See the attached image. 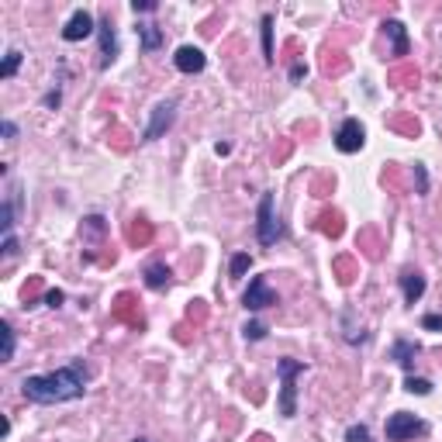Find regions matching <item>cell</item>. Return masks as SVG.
Masks as SVG:
<instances>
[{
	"mask_svg": "<svg viewBox=\"0 0 442 442\" xmlns=\"http://www.w3.org/2000/svg\"><path fill=\"white\" fill-rule=\"evenodd\" d=\"M87 387V366L84 363H70L56 373H42V377H24L21 394L35 404H59V401H77Z\"/></svg>",
	"mask_w": 442,
	"mask_h": 442,
	"instance_id": "cell-1",
	"label": "cell"
},
{
	"mask_svg": "<svg viewBox=\"0 0 442 442\" xmlns=\"http://www.w3.org/2000/svg\"><path fill=\"white\" fill-rule=\"evenodd\" d=\"M276 373H280V415L294 418L297 415V377L304 373V363L301 359H280Z\"/></svg>",
	"mask_w": 442,
	"mask_h": 442,
	"instance_id": "cell-2",
	"label": "cell"
},
{
	"mask_svg": "<svg viewBox=\"0 0 442 442\" xmlns=\"http://www.w3.org/2000/svg\"><path fill=\"white\" fill-rule=\"evenodd\" d=\"M384 432H387V442H408V439H415V436H425L429 425H425L422 418L408 415V411H394V415L387 418Z\"/></svg>",
	"mask_w": 442,
	"mask_h": 442,
	"instance_id": "cell-3",
	"label": "cell"
},
{
	"mask_svg": "<svg viewBox=\"0 0 442 442\" xmlns=\"http://www.w3.org/2000/svg\"><path fill=\"white\" fill-rule=\"evenodd\" d=\"M111 318L114 322H121V325H128V329H145V315H142V308H139V297L135 294H128V290H121L118 297H114V304H111Z\"/></svg>",
	"mask_w": 442,
	"mask_h": 442,
	"instance_id": "cell-4",
	"label": "cell"
},
{
	"mask_svg": "<svg viewBox=\"0 0 442 442\" xmlns=\"http://www.w3.org/2000/svg\"><path fill=\"white\" fill-rule=\"evenodd\" d=\"M256 235H260V242H263V246H273V242L280 239V221H276V214H273V194H263V200H260Z\"/></svg>",
	"mask_w": 442,
	"mask_h": 442,
	"instance_id": "cell-5",
	"label": "cell"
},
{
	"mask_svg": "<svg viewBox=\"0 0 442 442\" xmlns=\"http://www.w3.org/2000/svg\"><path fill=\"white\" fill-rule=\"evenodd\" d=\"M242 304H246L249 311H263V308H273V304H276V294L269 290L266 276H253V280H249V290L242 294Z\"/></svg>",
	"mask_w": 442,
	"mask_h": 442,
	"instance_id": "cell-6",
	"label": "cell"
},
{
	"mask_svg": "<svg viewBox=\"0 0 442 442\" xmlns=\"http://www.w3.org/2000/svg\"><path fill=\"white\" fill-rule=\"evenodd\" d=\"M363 142H366V128L359 125V118H346L339 135H336V149L339 152H359Z\"/></svg>",
	"mask_w": 442,
	"mask_h": 442,
	"instance_id": "cell-7",
	"label": "cell"
},
{
	"mask_svg": "<svg viewBox=\"0 0 442 442\" xmlns=\"http://www.w3.org/2000/svg\"><path fill=\"white\" fill-rule=\"evenodd\" d=\"M173 118H177V100H163V104H156V111H152V121H149V128H145V142H156L170 125H173Z\"/></svg>",
	"mask_w": 442,
	"mask_h": 442,
	"instance_id": "cell-8",
	"label": "cell"
},
{
	"mask_svg": "<svg viewBox=\"0 0 442 442\" xmlns=\"http://www.w3.org/2000/svg\"><path fill=\"white\" fill-rule=\"evenodd\" d=\"M97 35H100V70H107V66L118 59V35H114L111 14H104V17H100V24H97Z\"/></svg>",
	"mask_w": 442,
	"mask_h": 442,
	"instance_id": "cell-9",
	"label": "cell"
},
{
	"mask_svg": "<svg viewBox=\"0 0 442 442\" xmlns=\"http://www.w3.org/2000/svg\"><path fill=\"white\" fill-rule=\"evenodd\" d=\"M152 235H156V228H152V221H145V218H135V221H128V228H125V242H128L132 249H145V246L152 242Z\"/></svg>",
	"mask_w": 442,
	"mask_h": 442,
	"instance_id": "cell-10",
	"label": "cell"
},
{
	"mask_svg": "<svg viewBox=\"0 0 442 442\" xmlns=\"http://www.w3.org/2000/svg\"><path fill=\"white\" fill-rule=\"evenodd\" d=\"M97 28H93V17H90L87 10H77L70 21H66V28H63V38L66 42H84L87 35H93Z\"/></svg>",
	"mask_w": 442,
	"mask_h": 442,
	"instance_id": "cell-11",
	"label": "cell"
},
{
	"mask_svg": "<svg viewBox=\"0 0 442 442\" xmlns=\"http://www.w3.org/2000/svg\"><path fill=\"white\" fill-rule=\"evenodd\" d=\"M173 63H177L180 73H200L207 59H204V52H200V49H194V45H180L177 56H173Z\"/></svg>",
	"mask_w": 442,
	"mask_h": 442,
	"instance_id": "cell-12",
	"label": "cell"
},
{
	"mask_svg": "<svg viewBox=\"0 0 442 442\" xmlns=\"http://www.w3.org/2000/svg\"><path fill=\"white\" fill-rule=\"evenodd\" d=\"M401 290H404V301L415 304V301L425 294V276H422L418 269H404V273H401Z\"/></svg>",
	"mask_w": 442,
	"mask_h": 442,
	"instance_id": "cell-13",
	"label": "cell"
},
{
	"mask_svg": "<svg viewBox=\"0 0 442 442\" xmlns=\"http://www.w3.org/2000/svg\"><path fill=\"white\" fill-rule=\"evenodd\" d=\"M346 70H349V59H346L342 49H325V52H322V73H325V77H339V73H346Z\"/></svg>",
	"mask_w": 442,
	"mask_h": 442,
	"instance_id": "cell-14",
	"label": "cell"
},
{
	"mask_svg": "<svg viewBox=\"0 0 442 442\" xmlns=\"http://www.w3.org/2000/svg\"><path fill=\"white\" fill-rule=\"evenodd\" d=\"M104 232H107V221H104L100 214H90V218H84V225H80L84 246H97V242L104 239Z\"/></svg>",
	"mask_w": 442,
	"mask_h": 442,
	"instance_id": "cell-15",
	"label": "cell"
},
{
	"mask_svg": "<svg viewBox=\"0 0 442 442\" xmlns=\"http://www.w3.org/2000/svg\"><path fill=\"white\" fill-rule=\"evenodd\" d=\"M387 128H394V132H401V135H408V139H415V135L422 132L418 118H415V114H408V111H397V114H390V118H387Z\"/></svg>",
	"mask_w": 442,
	"mask_h": 442,
	"instance_id": "cell-16",
	"label": "cell"
},
{
	"mask_svg": "<svg viewBox=\"0 0 442 442\" xmlns=\"http://www.w3.org/2000/svg\"><path fill=\"white\" fill-rule=\"evenodd\" d=\"M139 42H142V52H156L159 45H163V31H159V24H149V21H139Z\"/></svg>",
	"mask_w": 442,
	"mask_h": 442,
	"instance_id": "cell-17",
	"label": "cell"
},
{
	"mask_svg": "<svg viewBox=\"0 0 442 442\" xmlns=\"http://www.w3.org/2000/svg\"><path fill=\"white\" fill-rule=\"evenodd\" d=\"M356 246H359L370 260H380V253H384V239H380V232H377V228H363V232H359V239H356Z\"/></svg>",
	"mask_w": 442,
	"mask_h": 442,
	"instance_id": "cell-18",
	"label": "cell"
},
{
	"mask_svg": "<svg viewBox=\"0 0 442 442\" xmlns=\"http://www.w3.org/2000/svg\"><path fill=\"white\" fill-rule=\"evenodd\" d=\"M422 353V346L418 342H408V339H397L394 342V349H390V356H394V363H401L404 370H411L415 366V356Z\"/></svg>",
	"mask_w": 442,
	"mask_h": 442,
	"instance_id": "cell-19",
	"label": "cell"
},
{
	"mask_svg": "<svg viewBox=\"0 0 442 442\" xmlns=\"http://www.w3.org/2000/svg\"><path fill=\"white\" fill-rule=\"evenodd\" d=\"M384 31L390 35V45H394V56H408V35H404V24L401 21H384Z\"/></svg>",
	"mask_w": 442,
	"mask_h": 442,
	"instance_id": "cell-20",
	"label": "cell"
},
{
	"mask_svg": "<svg viewBox=\"0 0 442 442\" xmlns=\"http://www.w3.org/2000/svg\"><path fill=\"white\" fill-rule=\"evenodd\" d=\"M318 232L329 235V239H339L342 235V214L339 211H322L318 214Z\"/></svg>",
	"mask_w": 442,
	"mask_h": 442,
	"instance_id": "cell-21",
	"label": "cell"
},
{
	"mask_svg": "<svg viewBox=\"0 0 442 442\" xmlns=\"http://www.w3.org/2000/svg\"><path fill=\"white\" fill-rule=\"evenodd\" d=\"M332 269H336V280H339L342 287H349L356 276H359V266H356L353 256H339V260L332 263Z\"/></svg>",
	"mask_w": 442,
	"mask_h": 442,
	"instance_id": "cell-22",
	"label": "cell"
},
{
	"mask_svg": "<svg viewBox=\"0 0 442 442\" xmlns=\"http://www.w3.org/2000/svg\"><path fill=\"white\" fill-rule=\"evenodd\" d=\"M170 280H173V273H170V266H166V263H152L149 269H145V283H149L152 290L170 287Z\"/></svg>",
	"mask_w": 442,
	"mask_h": 442,
	"instance_id": "cell-23",
	"label": "cell"
},
{
	"mask_svg": "<svg viewBox=\"0 0 442 442\" xmlns=\"http://www.w3.org/2000/svg\"><path fill=\"white\" fill-rule=\"evenodd\" d=\"M390 84L394 87H415L418 84V70L415 66H397V70H390Z\"/></svg>",
	"mask_w": 442,
	"mask_h": 442,
	"instance_id": "cell-24",
	"label": "cell"
},
{
	"mask_svg": "<svg viewBox=\"0 0 442 442\" xmlns=\"http://www.w3.org/2000/svg\"><path fill=\"white\" fill-rule=\"evenodd\" d=\"M263 59L266 63H273L276 59V52H273V14H263Z\"/></svg>",
	"mask_w": 442,
	"mask_h": 442,
	"instance_id": "cell-25",
	"label": "cell"
},
{
	"mask_svg": "<svg viewBox=\"0 0 442 442\" xmlns=\"http://www.w3.org/2000/svg\"><path fill=\"white\" fill-rule=\"evenodd\" d=\"M187 322H194V325H204V322H207V301L194 297V301L187 304Z\"/></svg>",
	"mask_w": 442,
	"mask_h": 442,
	"instance_id": "cell-26",
	"label": "cell"
},
{
	"mask_svg": "<svg viewBox=\"0 0 442 442\" xmlns=\"http://www.w3.org/2000/svg\"><path fill=\"white\" fill-rule=\"evenodd\" d=\"M404 390H408V394L425 397V394H432V380H425V377H415V373H411V377L404 380Z\"/></svg>",
	"mask_w": 442,
	"mask_h": 442,
	"instance_id": "cell-27",
	"label": "cell"
},
{
	"mask_svg": "<svg viewBox=\"0 0 442 442\" xmlns=\"http://www.w3.org/2000/svg\"><path fill=\"white\" fill-rule=\"evenodd\" d=\"M17 66H21V52H17V49H10V52H7V59H3V66H0V77H3V80H10V77L17 73Z\"/></svg>",
	"mask_w": 442,
	"mask_h": 442,
	"instance_id": "cell-28",
	"label": "cell"
},
{
	"mask_svg": "<svg viewBox=\"0 0 442 442\" xmlns=\"http://www.w3.org/2000/svg\"><path fill=\"white\" fill-rule=\"evenodd\" d=\"M0 336H3V353H0V359L7 363V359H14V329L3 322V325H0Z\"/></svg>",
	"mask_w": 442,
	"mask_h": 442,
	"instance_id": "cell-29",
	"label": "cell"
},
{
	"mask_svg": "<svg viewBox=\"0 0 442 442\" xmlns=\"http://www.w3.org/2000/svg\"><path fill=\"white\" fill-rule=\"evenodd\" d=\"M10 225H14V204L3 200V204H0V232L10 235Z\"/></svg>",
	"mask_w": 442,
	"mask_h": 442,
	"instance_id": "cell-30",
	"label": "cell"
},
{
	"mask_svg": "<svg viewBox=\"0 0 442 442\" xmlns=\"http://www.w3.org/2000/svg\"><path fill=\"white\" fill-rule=\"evenodd\" d=\"M249 266H253V256H246V253L232 256V276H235V280H239V276H246V273H249Z\"/></svg>",
	"mask_w": 442,
	"mask_h": 442,
	"instance_id": "cell-31",
	"label": "cell"
},
{
	"mask_svg": "<svg viewBox=\"0 0 442 442\" xmlns=\"http://www.w3.org/2000/svg\"><path fill=\"white\" fill-rule=\"evenodd\" d=\"M128 139H132V135H128L125 128H114V132H111V145H114L118 152H128V149H132V142H128Z\"/></svg>",
	"mask_w": 442,
	"mask_h": 442,
	"instance_id": "cell-32",
	"label": "cell"
},
{
	"mask_svg": "<svg viewBox=\"0 0 442 442\" xmlns=\"http://www.w3.org/2000/svg\"><path fill=\"white\" fill-rule=\"evenodd\" d=\"M38 290H42V276H31V280L24 283V290H21V297H24V304H35V297H38Z\"/></svg>",
	"mask_w": 442,
	"mask_h": 442,
	"instance_id": "cell-33",
	"label": "cell"
},
{
	"mask_svg": "<svg viewBox=\"0 0 442 442\" xmlns=\"http://www.w3.org/2000/svg\"><path fill=\"white\" fill-rule=\"evenodd\" d=\"M242 332H246V339H249V342H260V339L266 336V325H263V322H246V329H242Z\"/></svg>",
	"mask_w": 442,
	"mask_h": 442,
	"instance_id": "cell-34",
	"label": "cell"
},
{
	"mask_svg": "<svg viewBox=\"0 0 442 442\" xmlns=\"http://www.w3.org/2000/svg\"><path fill=\"white\" fill-rule=\"evenodd\" d=\"M332 187H336V180H332V177H318L315 183H311L315 197H329V194H332Z\"/></svg>",
	"mask_w": 442,
	"mask_h": 442,
	"instance_id": "cell-35",
	"label": "cell"
},
{
	"mask_svg": "<svg viewBox=\"0 0 442 442\" xmlns=\"http://www.w3.org/2000/svg\"><path fill=\"white\" fill-rule=\"evenodd\" d=\"M346 442H370V429H366V425H349Z\"/></svg>",
	"mask_w": 442,
	"mask_h": 442,
	"instance_id": "cell-36",
	"label": "cell"
},
{
	"mask_svg": "<svg viewBox=\"0 0 442 442\" xmlns=\"http://www.w3.org/2000/svg\"><path fill=\"white\" fill-rule=\"evenodd\" d=\"M346 339H349V342H363V339H366V332H363V329H356L349 315H346Z\"/></svg>",
	"mask_w": 442,
	"mask_h": 442,
	"instance_id": "cell-37",
	"label": "cell"
},
{
	"mask_svg": "<svg viewBox=\"0 0 442 442\" xmlns=\"http://www.w3.org/2000/svg\"><path fill=\"white\" fill-rule=\"evenodd\" d=\"M415 187H418V194L429 190V177H425V166L422 163H415Z\"/></svg>",
	"mask_w": 442,
	"mask_h": 442,
	"instance_id": "cell-38",
	"label": "cell"
},
{
	"mask_svg": "<svg viewBox=\"0 0 442 442\" xmlns=\"http://www.w3.org/2000/svg\"><path fill=\"white\" fill-rule=\"evenodd\" d=\"M132 7H135V14H152V10H159V3H156V0H135Z\"/></svg>",
	"mask_w": 442,
	"mask_h": 442,
	"instance_id": "cell-39",
	"label": "cell"
},
{
	"mask_svg": "<svg viewBox=\"0 0 442 442\" xmlns=\"http://www.w3.org/2000/svg\"><path fill=\"white\" fill-rule=\"evenodd\" d=\"M290 149H294V142H290V139H283V142H280V149H273V159H276V163H283V159L290 156Z\"/></svg>",
	"mask_w": 442,
	"mask_h": 442,
	"instance_id": "cell-40",
	"label": "cell"
},
{
	"mask_svg": "<svg viewBox=\"0 0 442 442\" xmlns=\"http://www.w3.org/2000/svg\"><path fill=\"white\" fill-rule=\"evenodd\" d=\"M14 256H17V239L3 235V260H14Z\"/></svg>",
	"mask_w": 442,
	"mask_h": 442,
	"instance_id": "cell-41",
	"label": "cell"
},
{
	"mask_svg": "<svg viewBox=\"0 0 442 442\" xmlns=\"http://www.w3.org/2000/svg\"><path fill=\"white\" fill-rule=\"evenodd\" d=\"M63 301H66V294H63V290H45V304H49V308H59Z\"/></svg>",
	"mask_w": 442,
	"mask_h": 442,
	"instance_id": "cell-42",
	"label": "cell"
},
{
	"mask_svg": "<svg viewBox=\"0 0 442 442\" xmlns=\"http://www.w3.org/2000/svg\"><path fill=\"white\" fill-rule=\"evenodd\" d=\"M422 325H425V329H432V332H442V315H425V318H422Z\"/></svg>",
	"mask_w": 442,
	"mask_h": 442,
	"instance_id": "cell-43",
	"label": "cell"
},
{
	"mask_svg": "<svg viewBox=\"0 0 442 442\" xmlns=\"http://www.w3.org/2000/svg\"><path fill=\"white\" fill-rule=\"evenodd\" d=\"M301 77H304V66H301V63H294V66H290V80H294V84H301Z\"/></svg>",
	"mask_w": 442,
	"mask_h": 442,
	"instance_id": "cell-44",
	"label": "cell"
},
{
	"mask_svg": "<svg viewBox=\"0 0 442 442\" xmlns=\"http://www.w3.org/2000/svg\"><path fill=\"white\" fill-rule=\"evenodd\" d=\"M173 332H177V342H190V329L187 325H177Z\"/></svg>",
	"mask_w": 442,
	"mask_h": 442,
	"instance_id": "cell-45",
	"label": "cell"
},
{
	"mask_svg": "<svg viewBox=\"0 0 442 442\" xmlns=\"http://www.w3.org/2000/svg\"><path fill=\"white\" fill-rule=\"evenodd\" d=\"M45 107H59V90H52V93L45 97Z\"/></svg>",
	"mask_w": 442,
	"mask_h": 442,
	"instance_id": "cell-46",
	"label": "cell"
},
{
	"mask_svg": "<svg viewBox=\"0 0 442 442\" xmlns=\"http://www.w3.org/2000/svg\"><path fill=\"white\" fill-rule=\"evenodd\" d=\"M3 135H7V139H14V135H17V128H14L10 121H3Z\"/></svg>",
	"mask_w": 442,
	"mask_h": 442,
	"instance_id": "cell-47",
	"label": "cell"
},
{
	"mask_svg": "<svg viewBox=\"0 0 442 442\" xmlns=\"http://www.w3.org/2000/svg\"><path fill=\"white\" fill-rule=\"evenodd\" d=\"M249 442H273V439H269L266 432H256V436H253V439H249Z\"/></svg>",
	"mask_w": 442,
	"mask_h": 442,
	"instance_id": "cell-48",
	"label": "cell"
},
{
	"mask_svg": "<svg viewBox=\"0 0 442 442\" xmlns=\"http://www.w3.org/2000/svg\"><path fill=\"white\" fill-rule=\"evenodd\" d=\"M135 442H149V439H135Z\"/></svg>",
	"mask_w": 442,
	"mask_h": 442,
	"instance_id": "cell-49",
	"label": "cell"
}]
</instances>
